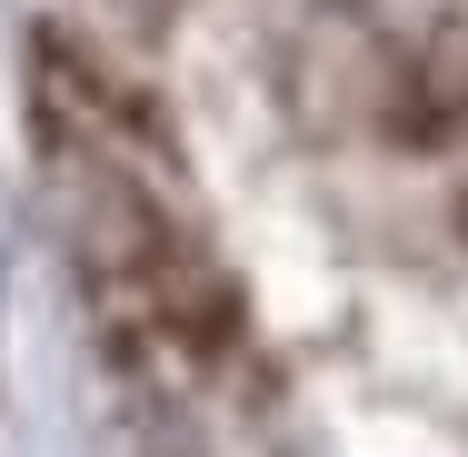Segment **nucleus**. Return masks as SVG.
Segmentation results:
<instances>
[{
	"label": "nucleus",
	"mask_w": 468,
	"mask_h": 457,
	"mask_svg": "<svg viewBox=\"0 0 468 457\" xmlns=\"http://www.w3.org/2000/svg\"><path fill=\"white\" fill-rule=\"evenodd\" d=\"M30 140L60 269L100 358L150 398H219L250 368V288L229 269L209 199L189 180L170 109L100 40H30Z\"/></svg>",
	"instance_id": "obj_1"
}]
</instances>
